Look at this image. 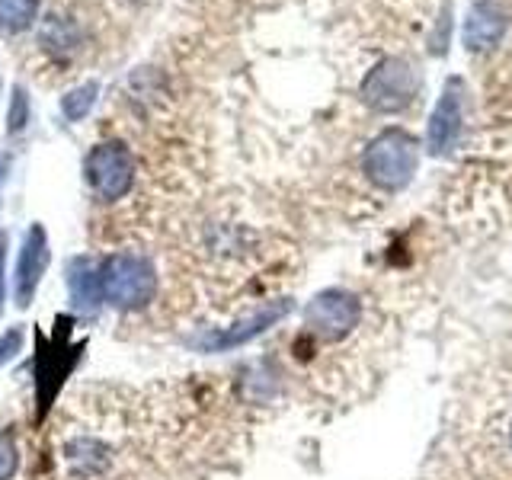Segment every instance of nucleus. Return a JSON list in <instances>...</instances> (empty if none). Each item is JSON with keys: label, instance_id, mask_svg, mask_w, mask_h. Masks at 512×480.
I'll list each match as a JSON object with an SVG mask.
<instances>
[{"label": "nucleus", "instance_id": "423d86ee", "mask_svg": "<svg viewBox=\"0 0 512 480\" xmlns=\"http://www.w3.org/2000/svg\"><path fill=\"white\" fill-rule=\"evenodd\" d=\"M36 13V0H0V26L4 29H26Z\"/></svg>", "mask_w": 512, "mask_h": 480}, {"label": "nucleus", "instance_id": "39448f33", "mask_svg": "<svg viewBox=\"0 0 512 480\" xmlns=\"http://www.w3.org/2000/svg\"><path fill=\"white\" fill-rule=\"evenodd\" d=\"M506 32V16L503 10L493 4V0H480V4L471 7V16L468 23H464V45L471 48V52H484V48H493L496 42L503 39Z\"/></svg>", "mask_w": 512, "mask_h": 480}, {"label": "nucleus", "instance_id": "f03ea898", "mask_svg": "<svg viewBox=\"0 0 512 480\" xmlns=\"http://www.w3.org/2000/svg\"><path fill=\"white\" fill-rule=\"evenodd\" d=\"M416 96V74L404 58H384L365 77L362 100L375 112H400Z\"/></svg>", "mask_w": 512, "mask_h": 480}, {"label": "nucleus", "instance_id": "20e7f679", "mask_svg": "<svg viewBox=\"0 0 512 480\" xmlns=\"http://www.w3.org/2000/svg\"><path fill=\"white\" fill-rule=\"evenodd\" d=\"M359 324V301L346 292L320 295L308 311V327H314L324 340H340Z\"/></svg>", "mask_w": 512, "mask_h": 480}, {"label": "nucleus", "instance_id": "7ed1b4c3", "mask_svg": "<svg viewBox=\"0 0 512 480\" xmlns=\"http://www.w3.org/2000/svg\"><path fill=\"white\" fill-rule=\"evenodd\" d=\"M464 125V84L461 80H448L436 109L429 116L426 128V148L432 157H445L455 151L458 135Z\"/></svg>", "mask_w": 512, "mask_h": 480}, {"label": "nucleus", "instance_id": "f257e3e1", "mask_svg": "<svg viewBox=\"0 0 512 480\" xmlns=\"http://www.w3.org/2000/svg\"><path fill=\"white\" fill-rule=\"evenodd\" d=\"M416 164H420V148H416V141L407 132H400V128H384V132L368 144L362 157L365 176L378 189H388V192L404 189L413 180Z\"/></svg>", "mask_w": 512, "mask_h": 480}]
</instances>
